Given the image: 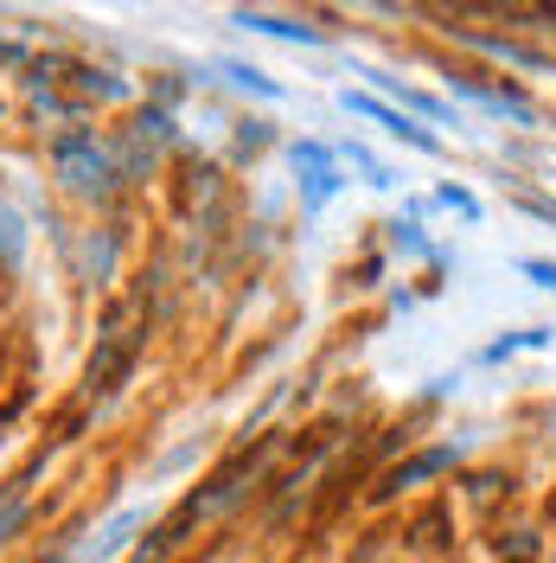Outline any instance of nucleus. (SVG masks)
Returning <instances> with one entry per match:
<instances>
[{"mask_svg":"<svg viewBox=\"0 0 556 563\" xmlns=\"http://www.w3.org/2000/svg\"><path fill=\"white\" fill-rule=\"evenodd\" d=\"M52 179L65 186L70 199L103 206V199H115V186H122V167H115V147L103 135L65 129V135H52Z\"/></svg>","mask_w":556,"mask_h":563,"instance_id":"f257e3e1","label":"nucleus"},{"mask_svg":"<svg viewBox=\"0 0 556 563\" xmlns=\"http://www.w3.org/2000/svg\"><path fill=\"white\" fill-rule=\"evenodd\" d=\"M460 461H467V442H454V435H442V442H422V449H410L403 461H390V467H383L378 499H403V493L435 487L442 474H460Z\"/></svg>","mask_w":556,"mask_h":563,"instance_id":"f03ea898","label":"nucleus"},{"mask_svg":"<svg viewBox=\"0 0 556 563\" xmlns=\"http://www.w3.org/2000/svg\"><path fill=\"white\" fill-rule=\"evenodd\" d=\"M340 103L352 109V115H365L378 135H390V141H403V147H416V154H442V135L429 129V122H416L410 109H397V103H383V97H371V90H346Z\"/></svg>","mask_w":556,"mask_h":563,"instance_id":"7ed1b4c3","label":"nucleus"},{"mask_svg":"<svg viewBox=\"0 0 556 563\" xmlns=\"http://www.w3.org/2000/svg\"><path fill=\"white\" fill-rule=\"evenodd\" d=\"M135 352H141V333L129 320H109L103 333H97V352H90V372H84V385L90 397H109V390H122V378L135 372Z\"/></svg>","mask_w":556,"mask_h":563,"instance_id":"20e7f679","label":"nucleus"},{"mask_svg":"<svg viewBox=\"0 0 556 563\" xmlns=\"http://www.w3.org/2000/svg\"><path fill=\"white\" fill-rule=\"evenodd\" d=\"M454 97H467V103L492 109L499 122H519V129H537V103L519 97L512 84H480V77H454Z\"/></svg>","mask_w":556,"mask_h":563,"instance_id":"39448f33","label":"nucleus"},{"mask_svg":"<svg viewBox=\"0 0 556 563\" xmlns=\"http://www.w3.org/2000/svg\"><path fill=\"white\" fill-rule=\"evenodd\" d=\"M371 84H378L383 97H397V109H410L416 122H429V129H460V115H454V103H442L435 90H416V84H403V77H390V70H365Z\"/></svg>","mask_w":556,"mask_h":563,"instance_id":"423d86ee","label":"nucleus"},{"mask_svg":"<svg viewBox=\"0 0 556 563\" xmlns=\"http://www.w3.org/2000/svg\"><path fill=\"white\" fill-rule=\"evenodd\" d=\"M383 244H390V256H403V263H429V269H448V250L429 238V224H422V218H403V211H397V218L383 224Z\"/></svg>","mask_w":556,"mask_h":563,"instance_id":"0eeeda50","label":"nucleus"},{"mask_svg":"<svg viewBox=\"0 0 556 563\" xmlns=\"http://www.w3.org/2000/svg\"><path fill=\"white\" fill-rule=\"evenodd\" d=\"M135 531H147V512H141V506H122V512H115V519H109V526L97 531L84 551H77V563H109V558H122V551L135 544Z\"/></svg>","mask_w":556,"mask_h":563,"instance_id":"6e6552de","label":"nucleus"},{"mask_svg":"<svg viewBox=\"0 0 556 563\" xmlns=\"http://www.w3.org/2000/svg\"><path fill=\"white\" fill-rule=\"evenodd\" d=\"M556 346V327H512L480 346V365H505V358H524V352H551Z\"/></svg>","mask_w":556,"mask_h":563,"instance_id":"1a4fd4ad","label":"nucleus"},{"mask_svg":"<svg viewBox=\"0 0 556 563\" xmlns=\"http://www.w3.org/2000/svg\"><path fill=\"white\" fill-rule=\"evenodd\" d=\"M346 186H352L346 167H308V174H301V211H308V218H320V211L333 206Z\"/></svg>","mask_w":556,"mask_h":563,"instance_id":"9d476101","label":"nucleus"},{"mask_svg":"<svg viewBox=\"0 0 556 563\" xmlns=\"http://www.w3.org/2000/svg\"><path fill=\"white\" fill-rule=\"evenodd\" d=\"M26 519H33V487L26 481H13V487H0V551L26 531Z\"/></svg>","mask_w":556,"mask_h":563,"instance_id":"9b49d317","label":"nucleus"},{"mask_svg":"<svg viewBox=\"0 0 556 563\" xmlns=\"http://www.w3.org/2000/svg\"><path fill=\"white\" fill-rule=\"evenodd\" d=\"M429 206H435V211H454L460 224H480V218H487L480 192H474V186H460V179H442V186L429 192Z\"/></svg>","mask_w":556,"mask_h":563,"instance_id":"f8f14e48","label":"nucleus"},{"mask_svg":"<svg viewBox=\"0 0 556 563\" xmlns=\"http://www.w3.org/2000/svg\"><path fill=\"white\" fill-rule=\"evenodd\" d=\"M26 244H33V238H26V218L0 199V269H20V263H26Z\"/></svg>","mask_w":556,"mask_h":563,"instance_id":"ddd939ff","label":"nucleus"},{"mask_svg":"<svg viewBox=\"0 0 556 563\" xmlns=\"http://www.w3.org/2000/svg\"><path fill=\"white\" fill-rule=\"evenodd\" d=\"M340 167L365 174V186H378V192H390V186H397V174L383 167V161L371 154V147H365V141H346V147H340Z\"/></svg>","mask_w":556,"mask_h":563,"instance_id":"4468645a","label":"nucleus"},{"mask_svg":"<svg viewBox=\"0 0 556 563\" xmlns=\"http://www.w3.org/2000/svg\"><path fill=\"white\" fill-rule=\"evenodd\" d=\"M237 26H256V33H269V38H294V45H320L313 26H301V20H276V13H244Z\"/></svg>","mask_w":556,"mask_h":563,"instance_id":"2eb2a0df","label":"nucleus"},{"mask_svg":"<svg viewBox=\"0 0 556 563\" xmlns=\"http://www.w3.org/2000/svg\"><path fill=\"white\" fill-rule=\"evenodd\" d=\"M84 276L90 282L115 276V238H109V231H90V238H84Z\"/></svg>","mask_w":556,"mask_h":563,"instance_id":"dca6fc26","label":"nucleus"},{"mask_svg":"<svg viewBox=\"0 0 556 563\" xmlns=\"http://www.w3.org/2000/svg\"><path fill=\"white\" fill-rule=\"evenodd\" d=\"M218 70H224V77H231L237 90H256V97H269V103L281 97V84H276V77H263L256 65H237V58H218Z\"/></svg>","mask_w":556,"mask_h":563,"instance_id":"f3484780","label":"nucleus"},{"mask_svg":"<svg viewBox=\"0 0 556 563\" xmlns=\"http://www.w3.org/2000/svg\"><path fill=\"white\" fill-rule=\"evenodd\" d=\"M288 161H294V174H308V167H340V147H326V141H288Z\"/></svg>","mask_w":556,"mask_h":563,"instance_id":"a211bd4d","label":"nucleus"},{"mask_svg":"<svg viewBox=\"0 0 556 563\" xmlns=\"http://www.w3.org/2000/svg\"><path fill=\"white\" fill-rule=\"evenodd\" d=\"M499 563H544V538L537 531H505L499 538Z\"/></svg>","mask_w":556,"mask_h":563,"instance_id":"6ab92c4d","label":"nucleus"},{"mask_svg":"<svg viewBox=\"0 0 556 563\" xmlns=\"http://www.w3.org/2000/svg\"><path fill=\"white\" fill-rule=\"evenodd\" d=\"M519 276L531 282V288H544V295H556V263H551V256H524V263H519Z\"/></svg>","mask_w":556,"mask_h":563,"instance_id":"aec40b11","label":"nucleus"},{"mask_svg":"<svg viewBox=\"0 0 556 563\" xmlns=\"http://www.w3.org/2000/svg\"><path fill=\"white\" fill-rule=\"evenodd\" d=\"M519 211H524V218H537V224H551V231H556V199H544V192H519Z\"/></svg>","mask_w":556,"mask_h":563,"instance_id":"412c9836","label":"nucleus"},{"mask_svg":"<svg viewBox=\"0 0 556 563\" xmlns=\"http://www.w3.org/2000/svg\"><path fill=\"white\" fill-rule=\"evenodd\" d=\"M454 390H460V372H442V378H429V390H422V404H448Z\"/></svg>","mask_w":556,"mask_h":563,"instance_id":"4be33fe9","label":"nucleus"},{"mask_svg":"<svg viewBox=\"0 0 556 563\" xmlns=\"http://www.w3.org/2000/svg\"><path fill=\"white\" fill-rule=\"evenodd\" d=\"M544 563H556V538H551V544H544Z\"/></svg>","mask_w":556,"mask_h":563,"instance_id":"5701e85b","label":"nucleus"},{"mask_svg":"<svg viewBox=\"0 0 556 563\" xmlns=\"http://www.w3.org/2000/svg\"><path fill=\"white\" fill-rule=\"evenodd\" d=\"M45 563H65V558H45Z\"/></svg>","mask_w":556,"mask_h":563,"instance_id":"b1692460","label":"nucleus"}]
</instances>
